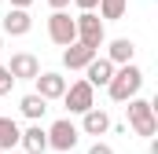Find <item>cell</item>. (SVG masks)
Instances as JSON below:
<instances>
[{
	"label": "cell",
	"instance_id": "6",
	"mask_svg": "<svg viewBox=\"0 0 158 154\" xmlns=\"http://www.w3.org/2000/svg\"><path fill=\"white\" fill-rule=\"evenodd\" d=\"M48 37H52V44H59V48H70V44L77 40L74 18H70L66 11H52V15H48Z\"/></svg>",
	"mask_w": 158,
	"mask_h": 154
},
{
	"label": "cell",
	"instance_id": "19",
	"mask_svg": "<svg viewBox=\"0 0 158 154\" xmlns=\"http://www.w3.org/2000/svg\"><path fill=\"white\" fill-rule=\"evenodd\" d=\"M88 154H114V147H110V143H99V140H96V143L88 147Z\"/></svg>",
	"mask_w": 158,
	"mask_h": 154
},
{
	"label": "cell",
	"instance_id": "9",
	"mask_svg": "<svg viewBox=\"0 0 158 154\" xmlns=\"http://www.w3.org/2000/svg\"><path fill=\"white\" fill-rule=\"evenodd\" d=\"M114 70H118V66H110L107 59H99V55H96V59L85 66V77H81V81H88L92 88H107V84H110V77H114Z\"/></svg>",
	"mask_w": 158,
	"mask_h": 154
},
{
	"label": "cell",
	"instance_id": "24",
	"mask_svg": "<svg viewBox=\"0 0 158 154\" xmlns=\"http://www.w3.org/2000/svg\"><path fill=\"white\" fill-rule=\"evenodd\" d=\"M0 154H4V151H0Z\"/></svg>",
	"mask_w": 158,
	"mask_h": 154
},
{
	"label": "cell",
	"instance_id": "23",
	"mask_svg": "<svg viewBox=\"0 0 158 154\" xmlns=\"http://www.w3.org/2000/svg\"><path fill=\"white\" fill-rule=\"evenodd\" d=\"M0 51H4V40H0Z\"/></svg>",
	"mask_w": 158,
	"mask_h": 154
},
{
	"label": "cell",
	"instance_id": "14",
	"mask_svg": "<svg viewBox=\"0 0 158 154\" xmlns=\"http://www.w3.org/2000/svg\"><path fill=\"white\" fill-rule=\"evenodd\" d=\"M19 143H22L26 154H44V151H48V132H44L40 125H30V128L19 136Z\"/></svg>",
	"mask_w": 158,
	"mask_h": 154
},
{
	"label": "cell",
	"instance_id": "4",
	"mask_svg": "<svg viewBox=\"0 0 158 154\" xmlns=\"http://www.w3.org/2000/svg\"><path fill=\"white\" fill-rule=\"evenodd\" d=\"M63 103H66L70 114H88V110L96 107V88H92L88 81H74V84H66Z\"/></svg>",
	"mask_w": 158,
	"mask_h": 154
},
{
	"label": "cell",
	"instance_id": "22",
	"mask_svg": "<svg viewBox=\"0 0 158 154\" xmlns=\"http://www.w3.org/2000/svg\"><path fill=\"white\" fill-rule=\"evenodd\" d=\"M7 4H11V7H19V11H26V7H30L33 0H7Z\"/></svg>",
	"mask_w": 158,
	"mask_h": 154
},
{
	"label": "cell",
	"instance_id": "15",
	"mask_svg": "<svg viewBox=\"0 0 158 154\" xmlns=\"http://www.w3.org/2000/svg\"><path fill=\"white\" fill-rule=\"evenodd\" d=\"M19 110L30 117V121H40V117H44V110H48V103L40 99L37 92H30V95H22V99H19Z\"/></svg>",
	"mask_w": 158,
	"mask_h": 154
},
{
	"label": "cell",
	"instance_id": "2",
	"mask_svg": "<svg viewBox=\"0 0 158 154\" xmlns=\"http://www.w3.org/2000/svg\"><path fill=\"white\" fill-rule=\"evenodd\" d=\"M129 125H132V132L136 136H143V140H155V132H158V117H155V103L151 99H129Z\"/></svg>",
	"mask_w": 158,
	"mask_h": 154
},
{
	"label": "cell",
	"instance_id": "11",
	"mask_svg": "<svg viewBox=\"0 0 158 154\" xmlns=\"http://www.w3.org/2000/svg\"><path fill=\"white\" fill-rule=\"evenodd\" d=\"M132 55H136V44H132L129 37H118V40L107 44V55H103V59H107L110 66H129Z\"/></svg>",
	"mask_w": 158,
	"mask_h": 154
},
{
	"label": "cell",
	"instance_id": "17",
	"mask_svg": "<svg viewBox=\"0 0 158 154\" xmlns=\"http://www.w3.org/2000/svg\"><path fill=\"white\" fill-rule=\"evenodd\" d=\"M19 136H22L19 121H11V117H0V151H11V147L19 143Z\"/></svg>",
	"mask_w": 158,
	"mask_h": 154
},
{
	"label": "cell",
	"instance_id": "20",
	"mask_svg": "<svg viewBox=\"0 0 158 154\" xmlns=\"http://www.w3.org/2000/svg\"><path fill=\"white\" fill-rule=\"evenodd\" d=\"M74 4H77L81 11H96V4H99V0H74Z\"/></svg>",
	"mask_w": 158,
	"mask_h": 154
},
{
	"label": "cell",
	"instance_id": "3",
	"mask_svg": "<svg viewBox=\"0 0 158 154\" xmlns=\"http://www.w3.org/2000/svg\"><path fill=\"white\" fill-rule=\"evenodd\" d=\"M74 26H77V44L92 48V51L99 55V48L107 44V26H103V18H99L96 11H81L77 18H74Z\"/></svg>",
	"mask_w": 158,
	"mask_h": 154
},
{
	"label": "cell",
	"instance_id": "12",
	"mask_svg": "<svg viewBox=\"0 0 158 154\" xmlns=\"http://www.w3.org/2000/svg\"><path fill=\"white\" fill-rule=\"evenodd\" d=\"M30 30H33V18H30V11L7 7V15H4V33H7V37H26Z\"/></svg>",
	"mask_w": 158,
	"mask_h": 154
},
{
	"label": "cell",
	"instance_id": "8",
	"mask_svg": "<svg viewBox=\"0 0 158 154\" xmlns=\"http://www.w3.org/2000/svg\"><path fill=\"white\" fill-rule=\"evenodd\" d=\"M37 81V95L48 103V99H63V92H66V77L55 74V70H44V74L33 77Z\"/></svg>",
	"mask_w": 158,
	"mask_h": 154
},
{
	"label": "cell",
	"instance_id": "10",
	"mask_svg": "<svg viewBox=\"0 0 158 154\" xmlns=\"http://www.w3.org/2000/svg\"><path fill=\"white\" fill-rule=\"evenodd\" d=\"M77 132H85V136H107L110 132V114L99 110V107H92L88 114H81V128Z\"/></svg>",
	"mask_w": 158,
	"mask_h": 154
},
{
	"label": "cell",
	"instance_id": "18",
	"mask_svg": "<svg viewBox=\"0 0 158 154\" xmlns=\"http://www.w3.org/2000/svg\"><path fill=\"white\" fill-rule=\"evenodd\" d=\"M11 84H15V81H11V74H7V66L0 63V95H7V92H11Z\"/></svg>",
	"mask_w": 158,
	"mask_h": 154
},
{
	"label": "cell",
	"instance_id": "7",
	"mask_svg": "<svg viewBox=\"0 0 158 154\" xmlns=\"http://www.w3.org/2000/svg\"><path fill=\"white\" fill-rule=\"evenodd\" d=\"M7 74H11V81H33V77L40 74L37 55H33V51H15L11 63H7Z\"/></svg>",
	"mask_w": 158,
	"mask_h": 154
},
{
	"label": "cell",
	"instance_id": "5",
	"mask_svg": "<svg viewBox=\"0 0 158 154\" xmlns=\"http://www.w3.org/2000/svg\"><path fill=\"white\" fill-rule=\"evenodd\" d=\"M44 132H48V147H55V151H63V154L74 151L81 143V132H77V125H74L70 117H59V121H55L52 128H44Z\"/></svg>",
	"mask_w": 158,
	"mask_h": 154
},
{
	"label": "cell",
	"instance_id": "16",
	"mask_svg": "<svg viewBox=\"0 0 158 154\" xmlns=\"http://www.w3.org/2000/svg\"><path fill=\"white\" fill-rule=\"evenodd\" d=\"M96 7H99V18L103 22H118V18H125V11H129V0H99Z\"/></svg>",
	"mask_w": 158,
	"mask_h": 154
},
{
	"label": "cell",
	"instance_id": "1",
	"mask_svg": "<svg viewBox=\"0 0 158 154\" xmlns=\"http://www.w3.org/2000/svg\"><path fill=\"white\" fill-rule=\"evenodd\" d=\"M140 88H143V70H140L136 63L118 66L114 77H110V84H107V92H110V99H114V103H129V99H136V95H140Z\"/></svg>",
	"mask_w": 158,
	"mask_h": 154
},
{
	"label": "cell",
	"instance_id": "21",
	"mask_svg": "<svg viewBox=\"0 0 158 154\" xmlns=\"http://www.w3.org/2000/svg\"><path fill=\"white\" fill-rule=\"evenodd\" d=\"M48 4H52V11H66L70 7V0H48Z\"/></svg>",
	"mask_w": 158,
	"mask_h": 154
},
{
	"label": "cell",
	"instance_id": "13",
	"mask_svg": "<svg viewBox=\"0 0 158 154\" xmlns=\"http://www.w3.org/2000/svg\"><path fill=\"white\" fill-rule=\"evenodd\" d=\"M92 59H96V51L85 48V44H77V40H74L70 48H63V66H66V70H85Z\"/></svg>",
	"mask_w": 158,
	"mask_h": 154
}]
</instances>
